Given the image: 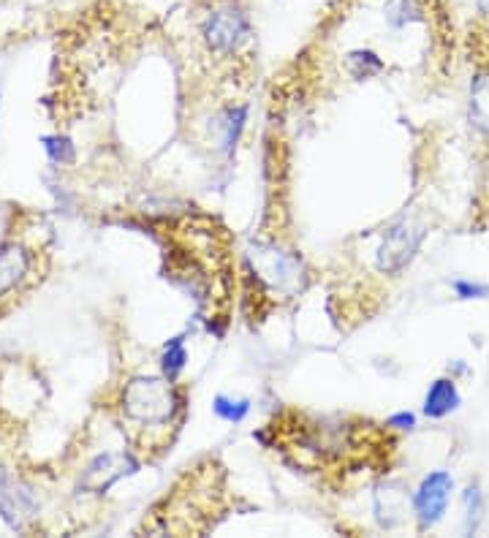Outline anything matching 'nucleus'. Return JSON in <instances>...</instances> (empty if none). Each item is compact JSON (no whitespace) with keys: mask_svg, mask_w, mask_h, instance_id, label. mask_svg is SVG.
Wrapping results in <instances>:
<instances>
[{"mask_svg":"<svg viewBox=\"0 0 489 538\" xmlns=\"http://www.w3.org/2000/svg\"><path fill=\"white\" fill-rule=\"evenodd\" d=\"M462 500H465V528L473 533V530L479 528L481 506H484V498H481L479 484H470L468 490H465V495H462Z\"/></svg>","mask_w":489,"mask_h":538,"instance_id":"16","label":"nucleus"},{"mask_svg":"<svg viewBox=\"0 0 489 538\" xmlns=\"http://www.w3.org/2000/svg\"><path fill=\"white\" fill-rule=\"evenodd\" d=\"M424 226L413 218H400L384 231V240L375 250V267L384 275H400L405 267H411L416 253L424 242Z\"/></svg>","mask_w":489,"mask_h":538,"instance_id":"4","label":"nucleus"},{"mask_svg":"<svg viewBox=\"0 0 489 538\" xmlns=\"http://www.w3.org/2000/svg\"><path fill=\"white\" fill-rule=\"evenodd\" d=\"M451 289H454V294L460 299H481L489 294L487 286H481V283H468V280H454Z\"/></svg>","mask_w":489,"mask_h":538,"instance_id":"18","label":"nucleus"},{"mask_svg":"<svg viewBox=\"0 0 489 538\" xmlns=\"http://www.w3.org/2000/svg\"><path fill=\"white\" fill-rule=\"evenodd\" d=\"M470 120L489 134V66H479L470 82Z\"/></svg>","mask_w":489,"mask_h":538,"instance_id":"11","label":"nucleus"},{"mask_svg":"<svg viewBox=\"0 0 489 538\" xmlns=\"http://www.w3.org/2000/svg\"><path fill=\"white\" fill-rule=\"evenodd\" d=\"M346 63L354 79H373L384 71V60L378 58L373 49H354V52H348Z\"/></svg>","mask_w":489,"mask_h":538,"instance_id":"13","label":"nucleus"},{"mask_svg":"<svg viewBox=\"0 0 489 538\" xmlns=\"http://www.w3.org/2000/svg\"><path fill=\"white\" fill-rule=\"evenodd\" d=\"M139 471V462L131 457V454H104L98 457L96 462H90L85 479H82V487L90 492H106L115 481H120L123 476H131V473Z\"/></svg>","mask_w":489,"mask_h":538,"instance_id":"6","label":"nucleus"},{"mask_svg":"<svg viewBox=\"0 0 489 538\" xmlns=\"http://www.w3.org/2000/svg\"><path fill=\"white\" fill-rule=\"evenodd\" d=\"M212 411L218 419L229 424H240L245 416L250 414V400L248 397H242V400H234V397H226V394H218L215 400H212Z\"/></svg>","mask_w":489,"mask_h":538,"instance_id":"15","label":"nucleus"},{"mask_svg":"<svg viewBox=\"0 0 489 538\" xmlns=\"http://www.w3.org/2000/svg\"><path fill=\"white\" fill-rule=\"evenodd\" d=\"M199 36L210 55L218 58H234L248 47L253 36L248 11L234 0H218L212 9H207L199 20Z\"/></svg>","mask_w":489,"mask_h":538,"instance_id":"2","label":"nucleus"},{"mask_svg":"<svg viewBox=\"0 0 489 538\" xmlns=\"http://www.w3.org/2000/svg\"><path fill=\"white\" fill-rule=\"evenodd\" d=\"M0 514L11 528H25V522L36 517V500L17 481H3L0 484Z\"/></svg>","mask_w":489,"mask_h":538,"instance_id":"8","label":"nucleus"},{"mask_svg":"<svg viewBox=\"0 0 489 538\" xmlns=\"http://www.w3.org/2000/svg\"><path fill=\"white\" fill-rule=\"evenodd\" d=\"M30 272V256L28 250L20 245H3L0 248V297L9 294L20 286L22 280L28 278Z\"/></svg>","mask_w":489,"mask_h":538,"instance_id":"9","label":"nucleus"},{"mask_svg":"<svg viewBox=\"0 0 489 538\" xmlns=\"http://www.w3.org/2000/svg\"><path fill=\"white\" fill-rule=\"evenodd\" d=\"M462 397L460 389H457V381L454 378H438L435 384L430 386V392L424 397V416L427 419H443V416L454 414L460 408Z\"/></svg>","mask_w":489,"mask_h":538,"instance_id":"10","label":"nucleus"},{"mask_svg":"<svg viewBox=\"0 0 489 538\" xmlns=\"http://www.w3.org/2000/svg\"><path fill=\"white\" fill-rule=\"evenodd\" d=\"M245 120H248V106L231 104L218 109L210 120V136L215 150L223 155L234 153V147L240 142L242 128H245Z\"/></svg>","mask_w":489,"mask_h":538,"instance_id":"7","label":"nucleus"},{"mask_svg":"<svg viewBox=\"0 0 489 538\" xmlns=\"http://www.w3.org/2000/svg\"><path fill=\"white\" fill-rule=\"evenodd\" d=\"M44 150H47L49 161L55 164H71L74 161V145L66 136H44Z\"/></svg>","mask_w":489,"mask_h":538,"instance_id":"17","label":"nucleus"},{"mask_svg":"<svg viewBox=\"0 0 489 538\" xmlns=\"http://www.w3.org/2000/svg\"><path fill=\"white\" fill-rule=\"evenodd\" d=\"M248 259L253 264L256 280L275 294L291 297L305 286V267L302 259L291 250L278 248L275 242H256L250 245Z\"/></svg>","mask_w":489,"mask_h":538,"instance_id":"3","label":"nucleus"},{"mask_svg":"<svg viewBox=\"0 0 489 538\" xmlns=\"http://www.w3.org/2000/svg\"><path fill=\"white\" fill-rule=\"evenodd\" d=\"M185 365H188V351H185L183 337H172L166 346H163L161 354V370L169 381H177L183 375Z\"/></svg>","mask_w":489,"mask_h":538,"instance_id":"14","label":"nucleus"},{"mask_svg":"<svg viewBox=\"0 0 489 538\" xmlns=\"http://www.w3.org/2000/svg\"><path fill=\"white\" fill-rule=\"evenodd\" d=\"M424 20V6L419 0H389L386 3V22L394 30L408 28L411 22Z\"/></svg>","mask_w":489,"mask_h":538,"instance_id":"12","label":"nucleus"},{"mask_svg":"<svg viewBox=\"0 0 489 538\" xmlns=\"http://www.w3.org/2000/svg\"><path fill=\"white\" fill-rule=\"evenodd\" d=\"M386 427H392V430H413L416 427V416L408 414V411H400V414L386 419Z\"/></svg>","mask_w":489,"mask_h":538,"instance_id":"19","label":"nucleus"},{"mask_svg":"<svg viewBox=\"0 0 489 538\" xmlns=\"http://www.w3.org/2000/svg\"><path fill=\"white\" fill-rule=\"evenodd\" d=\"M476 6H479V14L489 17V0H476Z\"/></svg>","mask_w":489,"mask_h":538,"instance_id":"20","label":"nucleus"},{"mask_svg":"<svg viewBox=\"0 0 489 538\" xmlns=\"http://www.w3.org/2000/svg\"><path fill=\"white\" fill-rule=\"evenodd\" d=\"M183 392L163 378H153V375H136L131 378L123 389V414L125 419H131L139 427H166L174 422V416L183 411Z\"/></svg>","mask_w":489,"mask_h":538,"instance_id":"1","label":"nucleus"},{"mask_svg":"<svg viewBox=\"0 0 489 538\" xmlns=\"http://www.w3.org/2000/svg\"><path fill=\"white\" fill-rule=\"evenodd\" d=\"M451 492H454V479L449 471H432L430 476H424L419 490L413 492V514L422 533L441 522L449 509Z\"/></svg>","mask_w":489,"mask_h":538,"instance_id":"5","label":"nucleus"}]
</instances>
